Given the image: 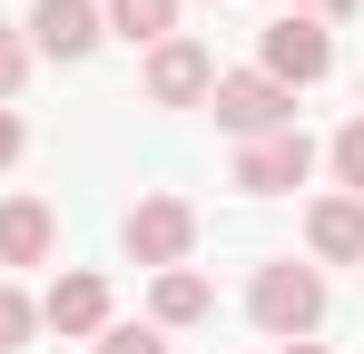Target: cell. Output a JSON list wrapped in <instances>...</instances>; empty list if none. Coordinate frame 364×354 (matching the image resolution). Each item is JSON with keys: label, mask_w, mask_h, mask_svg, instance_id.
I'll list each match as a JSON object with an SVG mask.
<instances>
[{"label": "cell", "mask_w": 364, "mask_h": 354, "mask_svg": "<svg viewBox=\"0 0 364 354\" xmlns=\"http://www.w3.org/2000/svg\"><path fill=\"white\" fill-rule=\"evenodd\" d=\"M246 315H256L276 345H305V335L325 325V276H315V266H256V286H246Z\"/></svg>", "instance_id": "cell-1"}, {"label": "cell", "mask_w": 364, "mask_h": 354, "mask_svg": "<svg viewBox=\"0 0 364 354\" xmlns=\"http://www.w3.org/2000/svg\"><path fill=\"white\" fill-rule=\"evenodd\" d=\"M207 109H217V128H237V138H276V128H296V89H276L266 69H237V79L207 89Z\"/></svg>", "instance_id": "cell-2"}, {"label": "cell", "mask_w": 364, "mask_h": 354, "mask_svg": "<svg viewBox=\"0 0 364 354\" xmlns=\"http://www.w3.org/2000/svg\"><path fill=\"white\" fill-rule=\"evenodd\" d=\"M187 246H197V207H187V197H138V207H128V256H138V266L168 276V266H187Z\"/></svg>", "instance_id": "cell-3"}, {"label": "cell", "mask_w": 364, "mask_h": 354, "mask_svg": "<svg viewBox=\"0 0 364 354\" xmlns=\"http://www.w3.org/2000/svg\"><path fill=\"white\" fill-rule=\"evenodd\" d=\"M325 69H335V40H325V20L286 10V20L266 30V79H276V89H315Z\"/></svg>", "instance_id": "cell-4"}, {"label": "cell", "mask_w": 364, "mask_h": 354, "mask_svg": "<svg viewBox=\"0 0 364 354\" xmlns=\"http://www.w3.org/2000/svg\"><path fill=\"white\" fill-rule=\"evenodd\" d=\"M305 168H315V138L305 128H276V138H246L237 148V187L246 197H286V187H305Z\"/></svg>", "instance_id": "cell-5"}, {"label": "cell", "mask_w": 364, "mask_h": 354, "mask_svg": "<svg viewBox=\"0 0 364 354\" xmlns=\"http://www.w3.org/2000/svg\"><path fill=\"white\" fill-rule=\"evenodd\" d=\"M99 40H109L99 0H40L30 10V50H50V59H89Z\"/></svg>", "instance_id": "cell-6"}, {"label": "cell", "mask_w": 364, "mask_h": 354, "mask_svg": "<svg viewBox=\"0 0 364 354\" xmlns=\"http://www.w3.org/2000/svg\"><path fill=\"white\" fill-rule=\"evenodd\" d=\"M217 89V59L197 50V40H158L148 50V99L158 109H187V99H207Z\"/></svg>", "instance_id": "cell-7"}, {"label": "cell", "mask_w": 364, "mask_h": 354, "mask_svg": "<svg viewBox=\"0 0 364 354\" xmlns=\"http://www.w3.org/2000/svg\"><path fill=\"white\" fill-rule=\"evenodd\" d=\"M40 325H60V335H109V276H60L50 305H40Z\"/></svg>", "instance_id": "cell-8"}, {"label": "cell", "mask_w": 364, "mask_h": 354, "mask_svg": "<svg viewBox=\"0 0 364 354\" xmlns=\"http://www.w3.org/2000/svg\"><path fill=\"white\" fill-rule=\"evenodd\" d=\"M305 246H315L325 266H364V197H325V207L305 217Z\"/></svg>", "instance_id": "cell-9"}, {"label": "cell", "mask_w": 364, "mask_h": 354, "mask_svg": "<svg viewBox=\"0 0 364 354\" xmlns=\"http://www.w3.org/2000/svg\"><path fill=\"white\" fill-rule=\"evenodd\" d=\"M50 246H60V227H50L40 197H10V207H0V266H40Z\"/></svg>", "instance_id": "cell-10"}, {"label": "cell", "mask_w": 364, "mask_h": 354, "mask_svg": "<svg viewBox=\"0 0 364 354\" xmlns=\"http://www.w3.org/2000/svg\"><path fill=\"white\" fill-rule=\"evenodd\" d=\"M99 20L138 40V50H158V40H178V0H99Z\"/></svg>", "instance_id": "cell-11"}, {"label": "cell", "mask_w": 364, "mask_h": 354, "mask_svg": "<svg viewBox=\"0 0 364 354\" xmlns=\"http://www.w3.org/2000/svg\"><path fill=\"white\" fill-rule=\"evenodd\" d=\"M148 305H158V325H197V315H207V305H217V295H207V276H197V266H168V276H158V295H148Z\"/></svg>", "instance_id": "cell-12"}, {"label": "cell", "mask_w": 364, "mask_h": 354, "mask_svg": "<svg viewBox=\"0 0 364 354\" xmlns=\"http://www.w3.org/2000/svg\"><path fill=\"white\" fill-rule=\"evenodd\" d=\"M30 325H40V305H30L20 286H0V354H20V345H30Z\"/></svg>", "instance_id": "cell-13"}, {"label": "cell", "mask_w": 364, "mask_h": 354, "mask_svg": "<svg viewBox=\"0 0 364 354\" xmlns=\"http://www.w3.org/2000/svg\"><path fill=\"white\" fill-rule=\"evenodd\" d=\"M335 177H345V197H364V118L335 128Z\"/></svg>", "instance_id": "cell-14"}, {"label": "cell", "mask_w": 364, "mask_h": 354, "mask_svg": "<svg viewBox=\"0 0 364 354\" xmlns=\"http://www.w3.org/2000/svg\"><path fill=\"white\" fill-rule=\"evenodd\" d=\"M99 354H168V335H158V325H109Z\"/></svg>", "instance_id": "cell-15"}, {"label": "cell", "mask_w": 364, "mask_h": 354, "mask_svg": "<svg viewBox=\"0 0 364 354\" xmlns=\"http://www.w3.org/2000/svg\"><path fill=\"white\" fill-rule=\"evenodd\" d=\"M20 79H30V40H20V30H0V99H10Z\"/></svg>", "instance_id": "cell-16"}, {"label": "cell", "mask_w": 364, "mask_h": 354, "mask_svg": "<svg viewBox=\"0 0 364 354\" xmlns=\"http://www.w3.org/2000/svg\"><path fill=\"white\" fill-rule=\"evenodd\" d=\"M10 158H20V118L0 109V168H10Z\"/></svg>", "instance_id": "cell-17"}, {"label": "cell", "mask_w": 364, "mask_h": 354, "mask_svg": "<svg viewBox=\"0 0 364 354\" xmlns=\"http://www.w3.org/2000/svg\"><path fill=\"white\" fill-rule=\"evenodd\" d=\"M345 10H355V0H305V20H345Z\"/></svg>", "instance_id": "cell-18"}, {"label": "cell", "mask_w": 364, "mask_h": 354, "mask_svg": "<svg viewBox=\"0 0 364 354\" xmlns=\"http://www.w3.org/2000/svg\"><path fill=\"white\" fill-rule=\"evenodd\" d=\"M276 354H325V345H276Z\"/></svg>", "instance_id": "cell-19"}]
</instances>
